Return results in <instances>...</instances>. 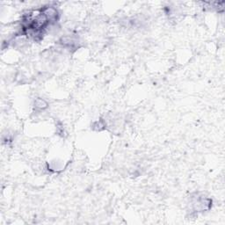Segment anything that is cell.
I'll return each instance as SVG.
<instances>
[{
  "label": "cell",
  "instance_id": "1",
  "mask_svg": "<svg viewBox=\"0 0 225 225\" xmlns=\"http://www.w3.org/2000/svg\"><path fill=\"white\" fill-rule=\"evenodd\" d=\"M34 105H35V107H36V108L41 109V110H43L44 108H46V107L48 106L47 102H46L44 99H42V98H38V99H36Z\"/></svg>",
  "mask_w": 225,
  "mask_h": 225
}]
</instances>
